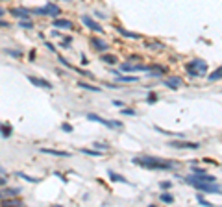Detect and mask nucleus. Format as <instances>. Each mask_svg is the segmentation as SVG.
I'll list each match as a JSON object with an SVG mask.
<instances>
[{
    "mask_svg": "<svg viewBox=\"0 0 222 207\" xmlns=\"http://www.w3.org/2000/svg\"><path fill=\"white\" fill-rule=\"evenodd\" d=\"M133 165H139L148 170H172L176 168V163L168 161V159H159V157H150V155H137L132 159Z\"/></svg>",
    "mask_w": 222,
    "mask_h": 207,
    "instance_id": "1",
    "label": "nucleus"
},
{
    "mask_svg": "<svg viewBox=\"0 0 222 207\" xmlns=\"http://www.w3.org/2000/svg\"><path fill=\"white\" fill-rule=\"evenodd\" d=\"M183 181L189 183V185H193L196 190H200V192H205V194H222V189L217 185V183L200 181V179H196L194 176H187V178H183Z\"/></svg>",
    "mask_w": 222,
    "mask_h": 207,
    "instance_id": "2",
    "label": "nucleus"
},
{
    "mask_svg": "<svg viewBox=\"0 0 222 207\" xmlns=\"http://www.w3.org/2000/svg\"><path fill=\"white\" fill-rule=\"evenodd\" d=\"M185 72L191 78H200V76H204L207 72V63L204 59H200V58H196V59H193V61H189L185 65Z\"/></svg>",
    "mask_w": 222,
    "mask_h": 207,
    "instance_id": "3",
    "label": "nucleus"
},
{
    "mask_svg": "<svg viewBox=\"0 0 222 207\" xmlns=\"http://www.w3.org/2000/svg\"><path fill=\"white\" fill-rule=\"evenodd\" d=\"M87 119L89 120H93V122H100V124L107 126V128H122V122L121 120H106V119H102V117H98V115H95V113H89L87 115Z\"/></svg>",
    "mask_w": 222,
    "mask_h": 207,
    "instance_id": "4",
    "label": "nucleus"
},
{
    "mask_svg": "<svg viewBox=\"0 0 222 207\" xmlns=\"http://www.w3.org/2000/svg\"><path fill=\"white\" fill-rule=\"evenodd\" d=\"M168 146H172V148H180V150H196V148H200L198 143H191V141H170Z\"/></svg>",
    "mask_w": 222,
    "mask_h": 207,
    "instance_id": "5",
    "label": "nucleus"
},
{
    "mask_svg": "<svg viewBox=\"0 0 222 207\" xmlns=\"http://www.w3.org/2000/svg\"><path fill=\"white\" fill-rule=\"evenodd\" d=\"M43 15H50V17H54V19H58L61 15V8L59 6H56V4H46V6H43Z\"/></svg>",
    "mask_w": 222,
    "mask_h": 207,
    "instance_id": "6",
    "label": "nucleus"
},
{
    "mask_svg": "<svg viewBox=\"0 0 222 207\" xmlns=\"http://www.w3.org/2000/svg\"><path fill=\"white\" fill-rule=\"evenodd\" d=\"M148 72V67L144 65H132V63H122L121 65V72Z\"/></svg>",
    "mask_w": 222,
    "mask_h": 207,
    "instance_id": "7",
    "label": "nucleus"
},
{
    "mask_svg": "<svg viewBox=\"0 0 222 207\" xmlns=\"http://www.w3.org/2000/svg\"><path fill=\"white\" fill-rule=\"evenodd\" d=\"M81 22H83V24H85V26H87L89 30H93V32H98V33H102V32H104L100 24H98L96 21H93V19H91L89 15H81Z\"/></svg>",
    "mask_w": 222,
    "mask_h": 207,
    "instance_id": "8",
    "label": "nucleus"
},
{
    "mask_svg": "<svg viewBox=\"0 0 222 207\" xmlns=\"http://www.w3.org/2000/svg\"><path fill=\"white\" fill-rule=\"evenodd\" d=\"M91 46H93L96 52H107V50H109V43H106L104 39H96V37L91 39Z\"/></svg>",
    "mask_w": 222,
    "mask_h": 207,
    "instance_id": "9",
    "label": "nucleus"
},
{
    "mask_svg": "<svg viewBox=\"0 0 222 207\" xmlns=\"http://www.w3.org/2000/svg\"><path fill=\"white\" fill-rule=\"evenodd\" d=\"M28 80H30V83H34L35 87L46 89V91H50V89H52V83L46 82V80H43V78H37V76H28Z\"/></svg>",
    "mask_w": 222,
    "mask_h": 207,
    "instance_id": "10",
    "label": "nucleus"
},
{
    "mask_svg": "<svg viewBox=\"0 0 222 207\" xmlns=\"http://www.w3.org/2000/svg\"><path fill=\"white\" fill-rule=\"evenodd\" d=\"M165 85L170 87V89H180V87H183V78H180V76H170V78L165 80Z\"/></svg>",
    "mask_w": 222,
    "mask_h": 207,
    "instance_id": "11",
    "label": "nucleus"
},
{
    "mask_svg": "<svg viewBox=\"0 0 222 207\" xmlns=\"http://www.w3.org/2000/svg\"><path fill=\"white\" fill-rule=\"evenodd\" d=\"M52 26L54 28H61V30H72V22L67 21V19H59V17L52 21Z\"/></svg>",
    "mask_w": 222,
    "mask_h": 207,
    "instance_id": "12",
    "label": "nucleus"
},
{
    "mask_svg": "<svg viewBox=\"0 0 222 207\" xmlns=\"http://www.w3.org/2000/svg\"><path fill=\"white\" fill-rule=\"evenodd\" d=\"M30 13H32V9H24V8H13L11 9V15L17 19H30Z\"/></svg>",
    "mask_w": 222,
    "mask_h": 207,
    "instance_id": "13",
    "label": "nucleus"
},
{
    "mask_svg": "<svg viewBox=\"0 0 222 207\" xmlns=\"http://www.w3.org/2000/svg\"><path fill=\"white\" fill-rule=\"evenodd\" d=\"M43 154H50V155H56V157H70L69 152H59V150H52V148H41Z\"/></svg>",
    "mask_w": 222,
    "mask_h": 207,
    "instance_id": "14",
    "label": "nucleus"
},
{
    "mask_svg": "<svg viewBox=\"0 0 222 207\" xmlns=\"http://www.w3.org/2000/svg\"><path fill=\"white\" fill-rule=\"evenodd\" d=\"M117 32H119L121 35H124V37H128V39H135V41H139V39H141V35H139V33L128 32V30H124V28H121V26H117Z\"/></svg>",
    "mask_w": 222,
    "mask_h": 207,
    "instance_id": "15",
    "label": "nucleus"
},
{
    "mask_svg": "<svg viewBox=\"0 0 222 207\" xmlns=\"http://www.w3.org/2000/svg\"><path fill=\"white\" fill-rule=\"evenodd\" d=\"M107 176H109V179H111V181H117V183H126V185H130V181H128L126 178H122L121 174H117V172H113V170H109V172H107Z\"/></svg>",
    "mask_w": 222,
    "mask_h": 207,
    "instance_id": "16",
    "label": "nucleus"
},
{
    "mask_svg": "<svg viewBox=\"0 0 222 207\" xmlns=\"http://www.w3.org/2000/svg\"><path fill=\"white\" fill-rule=\"evenodd\" d=\"M20 189H2V198H11V196H19Z\"/></svg>",
    "mask_w": 222,
    "mask_h": 207,
    "instance_id": "17",
    "label": "nucleus"
},
{
    "mask_svg": "<svg viewBox=\"0 0 222 207\" xmlns=\"http://www.w3.org/2000/svg\"><path fill=\"white\" fill-rule=\"evenodd\" d=\"M194 178H196V179H200V181H211V183H215V181H217V179H215V176H209V174H205V172H204V174H194Z\"/></svg>",
    "mask_w": 222,
    "mask_h": 207,
    "instance_id": "18",
    "label": "nucleus"
},
{
    "mask_svg": "<svg viewBox=\"0 0 222 207\" xmlns=\"http://www.w3.org/2000/svg\"><path fill=\"white\" fill-rule=\"evenodd\" d=\"M81 154H87V155H93V157H100V155H104V152L102 150H87V148H81Z\"/></svg>",
    "mask_w": 222,
    "mask_h": 207,
    "instance_id": "19",
    "label": "nucleus"
},
{
    "mask_svg": "<svg viewBox=\"0 0 222 207\" xmlns=\"http://www.w3.org/2000/svg\"><path fill=\"white\" fill-rule=\"evenodd\" d=\"M117 82H124V83H135L137 78L135 76H122V74H117Z\"/></svg>",
    "mask_w": 222,
    "mask_h": 207,
    "instance_id": "20",
    "label": "nucleus"
},
{
    "mask_svg": "<svg viewBox=\"0 0 222 207\" xmlns=\"http://www.w3.org/2000/svg\"><path fill=\"white\" fill-rule=\"evenodd\" d=\"M11 133H13V128L11 124H2V137H11Z\"/></svg>",
    "mask_w": 222,
    "mask_h": 207,
    "instance_id": "21",
    "label": "nucleus"
},
{
    "mask_svg": "<svg viewBox=\"0 0 222 207\" xmlns=\"http://www.w3.org/2000/svg\"><path fill=\"white\" fill-rule=\"evenodd\" d=\"M207 78H209V82H217V80H220V78H222V67H219V68H217L213 74H209Z\"/></svg>",
    "mask_w": 222,
    "mask_h": 207,
    "instance_id": "22",
    "label": "nucleus"
},
{
    "mask_svg": "<svg viewBox=\"0 0 222 207\" xmlns=\"http://www.w3.org/2000/svg\"><path fill=\"white\" fill-rule=\"evenodd\" d=\"M78 87H81V89H87V91H95V93H100V91H102L100 87L89 85V83H85V82H80V83H78Z\"/></svg>",
    "mask_w": 222,
    "mask_h": 207,
    "instance_id": "23",
    "label": "nucleus"
},
{
    "mask_svg": "<svg viewBox=\"0 0 222 207\" xmlns=\"http://www.w3.org/2000/svg\"><path fill=\"white\" fill-rule=\"evenodd\" d=\"M159 200H161L163 204H174V196L168 194V192H163L161 196H159Z\"/></svg>",
    "mask_w": 222,
    "mask_h": 207,
    "instance_id": "24",
    "label": "nucleus"
},
{
    "mask_svg": "<svg viewBox=\"0 0 222 207\" xmlns=\"http://www.w3.org/2000/svg\"><path fill=\"white\" fill-rule=\"evenodd\" d=\"M102 61L109 63V65H115V63H117V58H115L113 54H104V56H102Z\"/></svg>",
    "mask_w": 222,
    "mask_h": 207,
    "instance_id": "25",
    "label": "nucleus"
},
{
    "mask_svg": "<svg viewBox=\"0 0 222 207\" xmlns=\"http://www.w3.org/2000/svg\"><path fill=\"white\" fill-rule=\"evenodd\" d=\"M4 54H6V56H11V58H17V59H19V58H22V54H20L19 50H11V48H6V50H4Z\"/></svg>",
    "mask_w": 222,
    "mask_h": 207,
    "instance_id": "26",
    "label": "nucleus"
},
{
    "mask_svg": "<svg viewBox=\"0 0 222 207\" xmlns=\"http://www.w3.org/2000/svg\"><path fill=\"white\" fill-rule=\"evenodd\" d=\"M2 205L8 207V205H22L19 200H9V198H2Z\"/></svg>",
    "mask_w": 222,
    "mask_h": 207,
    "instance_id": "27",
    "label": "nucleus"
},
{
    "mask_svg": "<svg viewBox=\"0 0 222 207\" xmlns=\"http://www.w3.org/2000/svg\"><path fill=\"white\" fill-rule=\"evenodd\" d=\"M146 102H148V104H156V102H157V94H156L154 91H150L148 96H146Z\"/></svg>",
    "mask_w": 222,
    "mask_h": 207,
    "instance_id": "28",
    "label": "nucleus"
},
{
    "mask_svg": "<svg viewBox=\"0 0 222 207\" xmlns=\"http://www.w3.org/2000/svg\"><path fill=\"white\" fill-rule=\"evenodd\" d=\"M20 28H26V30H30V28H34V22L28 21V19H20Z\"/></svg>",
    "mask_w": 222,
    "mask_h": 207,
    "instance_id": "29",
    "label": "nucleus"
},
{
    "mask_svg": "<svg viewBox=\"0 0 222 207\" xmlns=\"http://www.w3.org/2000/svg\"><path fill=\"white\" fill-rule=\"evenodd\" d=\"M17 176H19V178H22V179H26L28 183H37V179H35V178H30V176H26V174H22V172H17Z\"/></svg>",
    "mask_w": 222,
    "mask_h": 207,
    "instance_id": "30",
    "label": "nucleus"
},
{
    "mask_svg": "<svg viewBox=\"0 0 222 207\" xmlns=\"http://www.w3.org/2000/svg\"><path fill=\"white\" fill-rule=\"evenodd\" d=\"M196 200H198V204H200V205H205V207H209V205H211V204H209V202H207V200L204 198L202 194H196Z\"/></svg>",
    "mask_w": 222,
    "mask_h": 207,
    "instance_id": "31",
    "label": "nucleus"
},
{
    "mask_svg": "<svg viewBox=\"0 0 222 207\" xmlns=\"http://www.w3.org/2000/svg\"><path fill=\"white\" fill-rule=\"evenodd\" d=\"M93 146H95L96 150H102V152H107V150H109V146H107V144H102V143H93Z\"/></svg>",
    "mask_w": 222,
    "mask_h": 207,
    "instance_id": "32",
    "label": "nucleus"
},
{
    "mask_svg": "<svg viewBox=\"0 0 222 207\" xmlns=\"http://www.w3.org/2000/svg\"><path fill=\"white\" fill-rule=\"evenodd\" d=\"M159 189H163V190L172 189V181H159Z\"/></svg>",
    "mask_w": 222,
    "mask_h": 207,
    "instance_id": "33",
    "label": "nucleus"
},
{
    "mask_svg": "<svg viewBox=\"0 0 222 207\" xmlns=\"http://www.w3.org/2000/svg\"><path fill=\"white\" fill-rule=\"evenodd\" d=\"M122 115H130V117H133V115H135V111H133V109H130V107H122Z\"/></svg>",
    "mask_w": 222,
    "mask_h": 207,
    "instance_id": "34",
    "label": "nucleus"
},
{
    "mask_svg": "<svg viewBox=\"0 0 222 207\" xmlns=\"http://www.w3.org/2000/svg\"><path fill=\"white\" fill-rule=\"evenodd\" d=\"M61 129H63V131H67V133H70V131H72V126L65 122V124H61Z\"/></svg>",
    "mask_w": 222,
    "mask_h": 207,
    "instance_id": "35",
    "label": "nucleus"
},
{
    "mask_svg": "<svg viewBox=\"0 0 222 207\" xmlns=\"http://www.w3.org/2000/svg\"><path fill=\"white\" fill-rule=\"evenodd\" d=\"M139 61H141L139 56H130V63H139Z\"/></svg>",
    "mask_w": 222,
    "mask_h": 207,
    "instance_id": "36",
    "label": "nucleus"
},
{
    "mask_svg": "<svg viewBox=\"0 0 222 207\" xmlns=\"http://www.w3.org/2000/svg\"><path fill=\"white\" fill-rule=\"evenodd\" d=\"M193 172H194V174H204V170H202V168H198L196 165L193 166Z\"/></svg>",
    "mask_w": 222,
    "mask_h": 207,
    "instance_id": "37",
    "label": "nucleus"
},
{
    "mask_svg": "<svg viewBox=\"0 0 222 207\" xmlns=\"http://www.w3.org/2000/svg\"><path fill=\"white\" fill-rule=\"evenodd\" d=\"M113 104H115L117 107H124V102H121V100H115V102H113Z\"/></svg>",
    "mask_w": 222,
    "mask_h": 207,
    "instance_id": "38",
    "label": "nucleus"
}]
</instances>
